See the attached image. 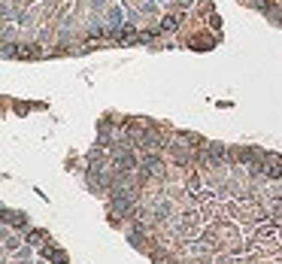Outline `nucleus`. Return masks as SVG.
<instances>
[{
	"label": "nucleus",
	"instance_id": "1",
	"mask_svg": "<svg viewBox=\"0 0 282 264\" xmlns=\"http://www.w3.org/2000/svg\"><path fill=\"white\" fill-rule=\"evenodd\" d=\"M255 173H264L270 179H282V158L279 155H267L264 161L255 164Z\"/></svg>",
	"mask_w": 282,
	"mask_h": 264
},
{
	"label": "nucleus",
	"instance_id": "2",
	"mask_svg": "<svg viewBox=\"0 0 282 264\" xmlns=\"http://www.w3.org/2000/svg\"><path fill=\"white\" fill-rule=\"evenodd\" d=\"M46 258L55 261V264H67V255H64L58 246H46Z\"/></svg>",
	"mask_w": 282,
	"mask_h": 264
},
{
	"label": "nucleus",
	"instance_id": "3",
	"mask_svg": "<svg viewBox=\"0 0 282 264\" xmlns=\"http://www.w3.org/2000/svg\"><path fill=\"white\" fill-rule=\"evenodd\" d=\"M179 21H182V12H173V15H167V18L161 21V28H164V31H176Z\"/></svg>",
	"mask_w": 282,
	"mask_h": 264
},
{
	"label": "nucleus",
	"instance_id": "4",
	"mask_svg": "<svg viewBox=\"0 0 282 264\" xmlns=\"http://www.w3.org/2000/svg\"><path fill=\"white\" fill-rule=\"evenodd\" d=\"M246 3H252V0H246Z\"/></svg>",
	"mask_w": 282,
	"mask_h": 264
}]
</instances>
